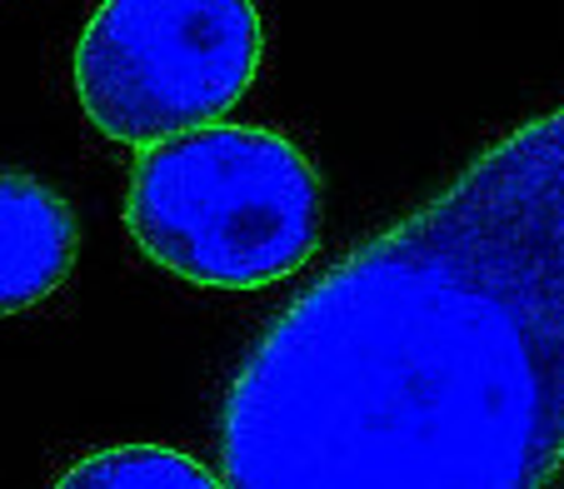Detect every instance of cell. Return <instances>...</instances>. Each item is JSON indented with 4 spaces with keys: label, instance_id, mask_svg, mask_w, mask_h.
I'll list each match as a JSON object with an SVG mask.
<instances>
[{
    "label": "cell",
    "instance_id": "6da1fadb",
    "mask_svg": "<svg viewBox=\"0 0 564 489\" xmlns=\"http://www.w3.org/2000/svg\"><path fill=\"white\" fill-rule=\"evenodd\" d=\"M225 489H550L564 469V106L305 290L220 410Z\"/></svg>",
    "mask_w": 564,
    "mask_h": 489
},
{
    "label": "cell",
    "instance_id": "7a4b0ae2",
    "mask_svg": "<svg viewBox=\"0 0 564 489\" xmlns=\"http://www.w3.org/2000/svg\"><path fill=\"white\" fill-rule=\"evenodd\" d=\"M126 225L185 285L265 290L315 250L319 181L275 130L205 126L140 150Z\"/></svg>",
    "mask_w": 564,
    "mask_h": 489
},
{
    "label": "cell",
    "instance_id": "3957f363",
    "mask_svg": "<svg viewBox=\"0 0 564 489\" xmlns=\"http://www.w3.org/2000/svg\"><path fill=\"white\" fill-rule=\"evenodd\" d=\"M265 61L256 0H100L75 45V96L120 145H160L230 116Z\"/></svg>",
    "mask_w": 564,
    "mask_h": 489
},
{
    "label": "cell",
    "instance_id": "277c9868",
    "mask_svg": "<svg viewBox=\"0 0 564 489\" xmlns=\"http://www.w3.org/2000/svg\"><path fill=\"white\" fill-rule=\"evenodd\" d=\"M75 260V215L51 185L0 171V315L51 300Z\"/></svg>",
    "mask_w": 564,
    "mask_h": 489
},
{
    "label": "cell",
    "instance_id": "5b68a950",
    "mask_svg": "<svg viewBox=\"0 0 564 489\" xmlns=\"http://www.w3.org/2000/svg\"><path fill=\"white\" fill-rule=\"evenodd\" d=\"M55 489H225V479L171 445H106L75 459Z\"/></svg>",
    "mask_w": 564,
    "mask_h": 489
}]
</instances>
